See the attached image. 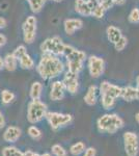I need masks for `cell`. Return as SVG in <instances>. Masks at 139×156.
<instances>
[{"instance_id": "1", "label": "cell", "mask_w": 139, "mask_h": 156, "mask_svg": "<svg viewBox=\"0 0 139 156\" xmlns=\"http://www.w3.org/2000/svg\"><path fill=\"white\" fill-rule=\"evenodd\" d=\"M64 70V65L56 55L43 53L36 66V71L43 79L49 80L57 77Z\"/></svg>"}, {"instance_id": "2", "label": "cell", "mask_w": 139, "mask_h": 156, "mask_svg": "<svg viewBox=\"0 0 139 156\" xmlns=\"http://www.w3.org/2000/svg\"><path fill=\"white\" fill-rule=\"evenodd\" d=\"M64 56L67 59V68L68 71L79 74L83 69V62L86 58V53L81 50L76 49L75 47L67 45L64 46Z\"/></svg>"}, {"instance_id": "3", "label": "cell", "mask_w": 139, "mask_h": 156, "mask_svg": "<svg viewBox=\"0 0 139 156\" xmlns=\"http://www.w3.org/2000/svg\"><path fill=\"white\" fill-rule=\"evenodd\" d=\"M97 125L100 132L113 134L123 127V120L117 115H104L98 119Z\"/></svg>"}, {"instance_id": "4", "label": "cell", "mask_w": 139, "mask_h": 156, "mask_svg": "<svg viewBox=\"0 0 139 156\" xmlns=\"http://www.w3.org/2000/svg\"><path fill=\"white\" fill-rule=\"evenodd\" d=\"M47 114V105L44 102H42L40 99L31 100L28 104V109H27V119L30 123L40 122L45 118Z\"/></svg>"}, {"instance_id": "5", "label": "cell", "mask_w": 139, "mask_h": 156, "mask_svg": "<svg viewBox=\"0 0 139 156\" xmlns=\"http://www.w3.org/2000/svg\"><path fill=\"white\" fill-rule=\"evenodd\" d=\"M65 44L62 39L58 36L48 37L41 44V50L43 53L53 54L56 56H60L64 54Z\"/></svg>"}, {"instance_id": "6", "label": "cell", "mask_w": 139, "mask_h": 156, "mask_svg": "<svg viewBox=\"0 0 139 156\" xmlns=\"http://www.w3.org/2000/svg\"><path fill=\"white\" fill-rule=\"evenodd\" d=\"M36 24L37 20L34 16H28L22 25L23 39L26 44H32L36 37Z\"/></svg>"}, {"instance_id": "7", "label": "cell", "mask_w": 139, "mask_h": 156, "mask_svg": "<svg viewBox=\"0 0 139 156\" xmlns=\"http://www.w3.org/2000/svg\"><path fill=\"white\" fill-rule=\"evenodd\" d=\"M45 118L49 122L50 126H51L53 130H57L60 126L69 124L73 120V117L71 115H64V114L52 112H47Z\"/></svg>"}, {"instance_id": "8", "label": "cell", "mask_w": 139, "mask_h": 156, "mask_svg": "<svg viewBox=\"0 0 139 156\" xmlns=\"http://www.w3.org/2000/svg\"><path fill=\"white\" fill-rule=\"evenodd\" d=\"M123 142H125V152L127 156H137L139 152V143L137 134L131 131L125 132Z\"/></svg>"}, {"instance_id": "9", "label": "cell", "mask_w": 139, "mask_h": 156, "mask_svg": "<svg viewBox=\"0 0 139 156\" xmlns=\"http://www.w3.org/2000/svg\"><path fill=\"white\" fill-rule=\"evenodd\" d=\"M88 71H89L90 76L92 78H99L102 76L105 70V62L102 57L92 55L87 60Z\"/></svg>"}, {"instance_id": "10", "label": "cell", "mask_w": 139, "mask_h": 156, "mask_svg": "<svg viewBox=\"0 0 139 156\" xmlns=\"http://www.w3.org/2000/svg\"><path fill=\"white\" fill-rule=\"evenodd\" d=\"M64 84V87L70 94L74 95L78 92L79 89V82H78V74L76 73H72L70 71H68L65 73L64 80H62Z\"/></svg>"}, {"instance_id": "11", "label": "cell", "mask_w": 139, "mask_h": 156, "mask_svg": "<svg viewBox=\"0 0 139 156\" xmlns=\"http://www.w3.org/2000/svg\"><path fill=\"white\" fill-rule=\"evenodd\" d=\"M122 87L118 85L112 84L108 81H103L100 85V94L101 95H107L114 99H117L120 96Z\"/></svg>"}, {"instance_id": "12", "label": "cell", "mask_w": 139, "mask_h": 156, "mask_svg": "<svg viewBox=\"0 0 139 156\" xmlns=\"http://www.w3.org/2000/svg\"><path fill=\"white\" fill-rule=\"evenodd\" d=\"M83 27V21L81 19L78 18H70L67 19L64 23V32L69 36L74 34L77 30L81 29Z\"/></svg>"}, {"instance_id": "13", "label": "cell", "mask_w": 139, "mask_h": 156, "mask_svg": "<svg viewBox=\"0 0 139 156\" xmlns=\"http://www.w3.org/2000/svg\"><path fill=\"white\" fill-rule=\"evenodd\" d=\"M64 84L62 81H54L51 85V92H50V98L53 101H59L64 97Z\"/></svg>"}, {"instance_id": "14", "label": "cell", "mask_w": 139, "mask_h": 156, "mask_svg": "<svg viewBox=\"0 0 139 156\" xmlns=\"http://www.w3.org/2000/svg\"><path fill=\"white\" fill-rule=\"evenodd\" d=\"M120 97L127 102H132V101H134V100H138L137 89L134 87H122V92H120Z\"/></svg>"}, {"instance_id": "15", "label": "cell", "mask_w": 139, "mask_h": 156, "mask_svg": "<svg viewBox=\"0 0 139 156\" xmlns=\"http://www.w3.org/2000/svg\"><path fill=\"white\" fill-rule=\"evenodd\" d=\"M106 34H107L108 41L110 43H112V44L117 42L123 36L122 30L118 28V27L114 26V25H110V26L107 27V29H106Z\"/></svg>"}, {"instance_id": "16", "label": "cell", "mask_w": 139, "mask_h": 156, "mask_svg": "<svg viewBox=\"0 0 139 156\" xmlns=\"http://www.w3.org/2000/svg\"><path fill=\"white\" fill-rule=\"evenodd\" d=\"M20 135H21V130H20L18 127L11 126V127L7 128L5 130V132H4L3 140H5V142L14 143L20 137Z\"/></svg>"}, {"instance_id": "17", "label": "cell", "mask_w": 139, "mask_h": 156, "mask_svg": "<svg viewBox=\"0 0 139 156\" xmlns=\"http://www.w3.org/2000/svg\"><path fill=\"white\" fill-rule=\"evenodd\" d=\"M75 11L77 14L83 17H89L92 14L86 0H75Z\"/></svg>"}, {"instance_id": "18", "label": "cell", "mask_w": 139, "mask_h": 156, "mask_svg": "<svg viewBox=\"0 0 139 156\" xmlns=\"http://www.w3.org/2000/svg\"><path fill=\"white\" fill-rule=\"evenodd\" d=\"M18 67V59L15 57V55L12 53H9L5 55V57L3 58V68L6 69L7 71L12 72L17 69Z\"/></svg>"}, {"instance_id": "19", "label": "cell", "mask_w": 139, "mask_h": 156, "mask_svg": "<svg viewBox=\"0 0 139 156\" xmlns=\"http://www.w3.org/2000/svg\"><path fill=\"white\" fill-rule=\"evenodd\" d=\"M84 102L89 106L96 104V102H97V87L95 84L88 87L86 94L84 96Z\"/></svg>"}, {"instance_id": "20", "label": "cell", "mask_w": 139, "mask_h": 156, "mask_svg": "<svg viewBox=\"0 0 139 156\" xmlns=\"http://www.w3.org/2000/svg\"><path fill=\"white\" fill-rule=\"evenodd\" d=\"M18 62H19V65L20 67L22 68V69L24 70H31L34 68V60L32 59V57L30 56L28 53H25L24 55H22L21 57H20L19 59H18Z\"/></svg>"}, {"instance_id": "21", "label": "cell", "mask_w": 139, "mask_h": 156, "mask_svg": "<svg viewBox=\"0 0 139 156\" xmlns=\"http://www.w3.org/2000/svg\"><path fill=\"white\" fill-rule=\"evenodd\" d=\"M42 90H43V84L39 81H35L32 83L31 87H30V97L32 100L35 99H40L42 95Z\"/></svg>"}, {"instance_id": "22", "label": "cell", "mask_w": 139, "mask_h": 156, "mask_svg": "<svg viewBox=\"0 0 139 156\" xmlns=\"http://www.w3.org/2000/svg\"><path fill=\"white\" fill-rule=\"evenodd\" d=\"M47 0H29L28 1V4H29V7L31 9L32 12L34 14H37L42 11L43 6L45 5Z\"/></svg>"}, {"instance_id": "23", "label": "cell", "mask_w": 139, "mask_h": 156, "mask_svg": "<svg viewBox=\"0 0 139 156\" xmlns=\"http://www.w3.org/2000/svg\"><path fill=\"white\" fill-rule=\"evenodd\" d=\"M115 100L114 98L107 96V95H101V103L102 106L104 107V109H111L115 105Z\"/></svg>"}, {"instance_id": "24", "label": "cell", "mask_w": 139, "mask_h": 156, "mask_svg": "<svg viewBox=\"0 0 139 156\" xmlns=\"http://www.w3.org/2000/svg\"><path fill=\"white\" fill-rule=\"evenodd\" d=\"M71 153H72L74 156H78L80 155L81 153L83 152V151H85V144L83 142H78L76 143V144H74L71 147Z\"/></svg>"}, {"instance_id": "25", "label": "cell", "mask_w": 139, "mask_h": 156, "mask_svg": "<svg viewBox=\"0 0 139 156\" xmlns=\"http://www.w3.org/2000/svg\"><path fill=\"white\" fill-rule=\"evenodd\" d=\"M15 99V94L9 90H4L1 92V100L4 104H9L11 102L14 101Z\"/></svg>"}, {"instance_id": "26", "label": "cell", "mask_w": 139, "mask_h": 156, "mask_svg": "<svg viewBox=\"0 0 139 156\" xmlns=\"http://www.w3.org/2000/svg\"><path fill=\"white\" fill-rule=\"evenodd\" d=\"M128 20L130 23L132 24H138L139 23V9L138 7H134L132 11L130 12L128 17Z\"/></svg>"}, {"instance_id": "27", "label": "cell", "mask_w": 139, "mask_h": 156, "mask_svg": "<svg viewBox=\"0 0 139 156\" xmlns=\"http://www.w3.org/2000/svg\"><path fill=\"white\" fill-rule=\"evenodd\" d=\"M113 45H114V48L116 51H123L128 45V39L125 36H122V37H120L116 43H114Z\"/></svg>"}, {"instance_id": "28", "label": "cell", "mask_w": 139, "mask_h": 156, "mask_svg": "<svg viewBox=\"0 0 139 156\" xmlns=\"http://www.w3.org/2000/svg\"><path fill=\"white\" fill-rule=\"evenodd\" d=\"M3 156H21L22 152L15 147H7L3 150Z\"/></svg>"}, {"instance_id": "29", "label": "cell", "mask_w": 139, "mask_h": 156, "mask_svg": "<svg viewBox=\"0 0 139 156\" xmlns=\"http://www.w3.org/2000/svg\"><path fill=\"white\" fill-rule=\"evenodd\" d=\"M105 12H106L105 9L100 4L97 9H95L92 12V15H90V16H92L93 18H96V19H102L103 17H104V15H105Z\"/></svg>"}, {"instance_id": "30", "label": "cell", "mask_w": 139, "mask_h": 156, "mask_svg": "<svg viewBox=\"0 0 139 156\" xmlns=\"http://www.w3.org/2000/svg\"><path fill=\"white\" fill-rule=\"evenodd\" d=\"M52 152L55 156H67V151L60 145H54L52 147Z\"/></svg>"}, {"instance_id": "31", "label": "cell", "mask_w": 139, "mask_h": 156, "mask_svg": "<svg viewBox=\"0 0 139 156\" xmlns=\"http://www.w3.org/2000/svg\"><path fill=\"white\" fill-rule=\"evenodd\" d=\"M25 53H27V50H26V47H25L24 45H20V46H18L17 48L14 50V52H12V54L15 55V57H16L17 59H19L20 57H21L22 55H24Z\"/></svg>"}, {"instance_id": "32", "label": "cell", "mask_w": 139, "mask_h": 156, "mask_svg": "<svg viewBox=\"0 0 139 156\" xmlns=\"http://www.w3.org/2000/svg\"><path fill=\"white\" fill-rule=\"evenodd\" d=\"M28 134L32 138H40L42 135V132L40 131L39 128H36L35 126H30L28 128Z\"/></svg>"}, {"instance_id": "33", "label": "cell", "mask_w": 139, "mask_h": 156, "mask_svg": "<svg viewBox=\"0 0 139 156\" xmlns=\"http://www.w3.org/2000/svg\"><path fill=\"white\" fill-rule=\"evenodd\" d=\"M86 2H87L88 7H89V9H90V12H92L95 9H97V7L101 4L100 0H86Z\"/></svg>"}, {"instance_id": "34", "label": "cell", "mask_w": 139, "mask_h": 156, "mask_svg": "<svg viewBox=\"0 0 139 156\" xmlns=\"http://www.w3.org/2000/svg\"><path fill=\"white\" fill-rule=\"evenodd\" d=\"M100 2H101V5L105 9V11H108V9H112V6L114 5L112 0H100Z\"/></svg>"}, {"instance_id": "35", "label": "cell", "mask_w": 139, "mask_h": 156, "mask_svg": "<svg viewBox=\"0 0 139 156\" xmlns=\"http://www.w3.org/2000/svg\"><path fill=\"white\" fill-rule=\"evenodd\" d=\"M96 154H97V151L95 148H88L85 150L84 156H96Z\"/></svg>"}, {"instance_id": "36", "label": "cell", "mask_w": 139, "mask_h": 156, "mask_svg": "<svg viewBox=\"0 0 139 156\" xmlns=\"http://www.w3.org/2000/svg\"><path fill=\"white\" fill-rule=\"evenodd\" d=\"M6 37L4 36V34H0V48H2V47L4 46V45L6 44Z\"/></svg>"}, {"instance_id": "37", "label": "cell", "mask_w": 139, "mask_h": 156, "mask_svg": "<svg viewBox=\"0 0 139 156\" xmlns=\"http://www.w3.org/2000/svg\"><path fill=\"white\" fill-rule=\"evenodd\" d=\"M6 24H7L6 20L4 19V18H2V17H0V29L5 28V27H6Z\"/></svg>"}, {"instance_id": "38", "label": "cell", "mask_w": 139, "mask_h": 156, "mask_svg": "<svg viewBox=\"0 0 139 156\" xmlns=\"http://www.w3.org/2000/svg\"><path fill=\"white\" fill-rule=\"evenodd\" d=\"M113 4H116V5H123L126 3V0H112Z\"/></svg>"}, {"instance_id": "39", "label": "cell", "mask_w": 139, "mask_h": 156, "mask_svg": "<svg viewBox=\"0 0 139 156\" xmlns=\"http://www.w3.org/2000/svg\"><path fill=\"white\" fill-rule=\"evenodd\" d=\"M4 124H5V121H4L3 115H2V114L0 112V128L4 127Z\"/></svg>"}, {"instance_id": "40", "label": "cell", "mask_w": 139, "mask_h": 156, "mask_svg": "<svg viewBox=\"0 0 139 156\" xmlns=\"http://www.w3.org/2000/svg\"><path fill=\"white\" fill-rule=\"evenodd\" d=\"M32 154H33V152H31V151H27V152L22 153L21 156H32Z\"/></svg>"}, {"instance_id": "41", "label": "cell", "mask_w": 139, "mask_h": 156, "mask_svg": "<svg viewBox=\"0 0 139 156\" xmlns=\"http://www.w3.org/2000/svg\"><path fill=\"white\" fill-rule=\"evenodd\" d=\"M3 69V58L0 57V70Z\"/></svg>"}, {"instance_id": "42", "label": "cell", "mask_w": 139, "mask_h": 156, "mask_svg": "<svg viewBox=\"0 0 139 156\" xmlns=\"http://www.w3.org/2000/svg\"><path fill=\"white\" fill-rule=\"evenodd\" d=\"M135 120H136V122L139 124V112H137V114L135 115Z\"/></svg>"}, {"instance_id": "43", "label": "cell", "mask_w": 139, "mask_h": 156, "mask_svg": "<svg viewBox=\"0 0 139 156\" xmlns=\"http://www.w3.org/2000/svg\"><path fill=\"white\" fill-rule=\"evenodd\" d=\"M136 83H137V85H136V89H137V90H139V76L137 77V79H136Z\"/></svg>"}, {"instance_id": "44", "label": "cell", "mask_w": 139, "mask_h": 156, "mask_svg": "<svg viewBox=\"0 0 139 156\" xmlns=\"http://www.w3.org/2000/svg\"><path fill=\"white\" fill-rule=\"evenodd\" d=\"M51 1H54V2H61V1H64V0H51Z\"/></svg>"}, {"instance_id": "45", "label": "cell", "mask_w": 139, "mask_h": 156, "mask_svg": "<svg viewBox=\"0 0 139 156\" xmlns=\"http://www.w3.org/2000/svg\"><path fill=\"white\" fill-rule=\"evenodd\" d=\"M42 156H51V155H50L49 153H45V154H43Z\"/></svg>"}, {"instance_id": "46", "label": "cell", "mask_w": 139, "mask_h": 156, "mask_svg": "<svg viewBox=\"0 0 139 156\" xmlns=\"http://www.w3.org/2000/svg\"><path fill=\"white\" fill-rule=\"evenodd\" d=\"M32 156H40V155L36 154V153H33V154H32Z\"/></svg>"}, {"instance_id": "47", "label": "cell", "mask_w": 139, "mask_h": 156, "mask_svg": "<svg viewBox=\"0 0 139 156\" xmlns=\"http://www.w3.org/2000/svg\"><path fill=\"white\" fill-rule=\"evenodd\" d=\"M28 1H29V0H27V2H28Z\"/></svg>"}]
</instances>
